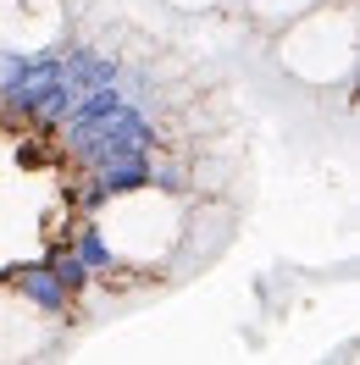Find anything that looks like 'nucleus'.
Returning a JSON list of instances; mask_svg holds the SVG:
<instances>
[{
	"label": "nucleus",
	"mask_w": 360,
	"mask_h": 365,
	"mask_svg": "<svg viewBox=\"0 0 360 365\" xmlns=\"http://www.w3.org/2000/svg\"><path fill=\"white\" fill-rule=\"evenodd\" d=\"M94 232L122 266H166L183 244V205L166 188H122L94 210Z\"/></svg>",
	"instance_id": "f257e3e1"
},
{
	"label": "nucleus",
	"mask_w": 360,
	"mask_h": 365,
	"mask_svg": "<svg viewBox=\"0 0 360 365\" xmlns=\"http://www.w3.org/2000/svg\"><path fill=\"white\" fill-rule=\"evenodd\" d=\"M277 61H283L289 78L311 83V89L344 83L355 72V6L349 0H321L311 11L289 17L283 39H277Z\"/></svg>",
	"instance_id": "f03ea898"
},
{
	"label": "nucleus",
	"mask_w": 360,
	"mask_h": 365,
	"mask_svg": "<svg viewBox=\"0 0 360 365\" xmlns=\"http://www.w3.org/2000/svg\"><path fill=\"white\" fill-rule=\"evenodd\" d=\"M311 6H321V0H244V11L261 17V23H289V17L311 11Z\"/></svg>",
	"instance_id": "39448f33"
},
{
	"label": "nucleus",
	"mask_w": 360,
	"mask_h": 365,
	"mask_svg": "<svg viewBox=\"0 0 360 365\" xmlns=\"http://www.w3.org/2000/svg\"><path fill=\"white\" fill-rule=\"evenodd\" d=\"M50 343V321L23 294L0 288V360H28Z\"/></svg>",
	"instance_id": "20e7f679"
},
{
	"label": "nucleus",
	"mask_w": 360,
	"mask_h": 365,
	"mask_svg": "<svg viewBox=\"0 0 360 365\" xmlns=\"http://www.w3.org/2000/svg\"><path fill=\"white\" fill-rule=\"evenodd\" d=\"M166 6H178V11H216L222 0H166Z\"/></svg>",
	"instance_id": "423d86ee"
},
{
	"label": "nucleus",
	"mask_w": 360,
	"mask_h": 365,
	"mask_svg": "<svg viewBox=\"0 0 360 365\" xmlns=\"http://www.w3.org/2000/svg\"><path fill=\"white\" fill-rule=\"evenodd\" d=\"M61 0H0V45L6 50H45L61 39Z\"/></svg>",
	"instance_id": "7ed1b4c3"
}]
</instances>
